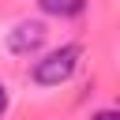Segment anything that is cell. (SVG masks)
Masks as SVG:
<instances>
[{"instance_id": "3957f363", "label": "cell", "mask_w": 120, "mask_h": 120, "mask_svg": "<svg viewBox=\"0 0 120 120\" xmlns=\"http://www.w3.org/2000/svg\"><path fill=\"white\" fill-rule=\"evenodd\" d=\"M38 8L45 15H56V19H71L86 8V0H38Z\"/></svg>"}, {"instance_id": "6da1fadb", "label": "cell", "mask_w": 120, "mask_h": 120, "mask_svg": "<svg viewBox=\"0 0 120 120\" xmlns=\"http://www.w3.org/2000/svg\"><path fill=\"white\" fill-rule=\"evenodd\" d=\"M79 60H82V45H60V49L45 52L41 60H34L30 79H34L38 86H60V82H68V79L75 75Z\"/></svg>"}, {"instance_id": "277c9868", "label": "cell", "mask_w": 120, "mask_h": 120, "mask_svg": "<svg viewBox=\"0 0 120 120\" xmlns=\"http://www.w3.org/2000/svg\"><path fill=\"white\" fill-rule=\"evenodd\" d=\"M90 120H120V105H116V109H98Z\"/></svg>"}, {"instance_id": "7a4b0ae2", "label": "cell", "mask_w": 120, "mask_h": 120, "mask_svg": "<svg viewBox=\"0 0 120 120\" xmlns=\"http://www.w3.org/2000/svg\"><path fill=\"white\" fill-rule=\"evenodd\" d=\"M45 38H49V30H45L41 19H22V22H15L8 30V49L15 56H34L45 45Z\"/></svg>"}, {"instance_id": "5b68a950", "label": "cell", "mask_w": 120, "mask_h": 120, "mask_svg": "<svg viewBox=\"0 0 120 120\" xmlns=\"http://www.w3.org/2000/svg\"><path fill=\"white\" fill-rule=\"evenodd\" d=\"M8 101H11V98H8V90H4V86H0V116H4V112H8Z\"/></svg>"}]
</instances>
